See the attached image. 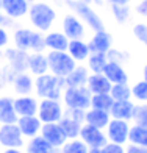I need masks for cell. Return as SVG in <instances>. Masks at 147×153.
Returning <instances> with one entry per match:
<instances>
[{
	"instance_id": "40",
	"label": "cell",
	"mask_w": 147,
	"mask_h": 153,
	"mask_svg": "<svg viewBox=\"0 0 147 153\" xmlns=\"http://www.w3.org/2000/svg\"><path fill=\"white\" fill-rule=\"evenodd\" d=\"M102 153H125V149H124V145H119V144H114V142H108L102 149Z\"/></svg>"
},
{
	"instance_id": "11",
	"label": "cell",
	"mask_w": 147,
	"mask_h": 153,
	"mask_svg": "<svg viewBox=\"0 0 147 153\" xmlns=\"http://www.w3.org/2000/svg\"><path fill=\"white\" fill-rule=\"evenodd\" d=\"M41 136H43L46 141L50 142L55 149H61L67 141V136H66L64 131H63L61 125L58 122L43 123V127H41Z\"/></svg>"
},
{
	"instance_id": "3",
	"label": "cell",
	"mask_w": 147,
	"mask_h": 153,
	"mask_svg": "<svg viewBox=\"0 0 147 153\" xmlns=\"http://www.w3.org/2000/svg\"><path fill=\"white\" fill-rule=\"evenodd\" d=\"M14 42L19 50H34V53H41L46 48V41L39 33H34L31 30H17L14 34Z\"/></svg>"
},
{
	"instance_id": "43",
	"label": "cell",
	"mask_w": 147,
	"mask_h": 153,
	"mask_svg": "<svg viewBox=\"0 0 147 153\" xmlns=\"http://www.w3.org/2000/svg\"><path fill=\"white\" fill-rule=\"evenodd\" d=\"M136 11L139 13V14H143V16H147V0H143V2L138 5Z\"/></svg>"
},
{
	"instance_id": "21",
	"label": "cell",
	"mask_w": 147,
	"mask_h": 153,
	"mask_svg": "<svg viewBox=\"0 0 147 153\" xmlns=\"http://www.w3.org/2000/svg\"><path fill=\"white\" fill-rule=\"evenodd\" d=\"M103 75L107 76L113 85H117V83H127V80H128V76H127V74H125V71L122 69V66L117 64V62H111V61H108L107 67L103 69Z\"/></svg>"
},
{
	"instance_id": "48",
	"label": "cell",
	"mask_w": 147,
	"mask_h": 153,
	"mask_svg": "<svg viewBox=\"0 0 147 153\" xmlns=\"http://www.w3.org/2000/svg\"><path fill=\"white\" fill-rule=\"evenodd\" d=\"M88 153H102V149H89Z\"/></svg>"
},
{
	"instance_id": "14",
	"label": "cell",
	"mask_w": 147,
	"mask_h": 153,
	"mask_svg": "<svg viewBox=\"0 0 147 153\" xmlns=\"http://www.w3.org/2000/svg\"><path fill=\"white\" fill-rule=\"evenodd\" d=\"M39 108V103L28 95H22L14 100V109L19 117L22 116H36Z\"/></svg>"
},
{
	"instance_id": "44",
	"label": "cell",
	"mask_w": 147,
	"mask_h": 153,
	"mask_svg": "<svg viewBox=\"0 0 147 153\" xmlns=\"http://www.w3.org/2000/svg\"><path fill=\"white\" fill-rule=\"evenodd\" d=\"M6 42H8V34H6V31L0 27V48H2Z\"/></svg>"
},
{
	"instance_id": "25",
	"label": "cell",
	"mask_w": 147,
	"mask_h": 153,
	"mask_svg": "<svg viewBox=\"0 0 147 153\" xmlns=\"http://www.w3.org/2000/svg\"><path fill=\"white\" fill-rule=\"evenodd\" d=\"M58 123L61 125V128L66 133L67 139H77V137H80V130H81V125L83 123L77 122V120L71 119V117H67L64 114H63V117L60 119Z\"/></svg>"
},
{
	"instance_id": "17",
	"label": "cell",
	"mask_w": 147,
	"mask_h": 153,
	"mask_svg": "<svg viewBox=\"0 0 147 153\" xmlns=\"http://www.w3.org/2000/svg\"><path fill=\"white\" fill-rule=\"evenodd\" d=\"M19 116L14 109V100L10 97L0 99V123H16Z\"/></svg>"
},
{
	"instance_id": "38",
	"label": "cell",
	"mask_w": 147,
	"mask_h": 153,
	"mask_svg": "<svg viewBox=\"0 0 147 153\" xmlns=\"http://www.w3.org/2000/svg\"><path fill=\"white\" fill-rule=\"evenodd\" d=\"M64 116H67V117H71V119L83 123V122H85L86 111H85V109H78V108H67V111L64 113Z\"/></svg>"
},
{
	"instance_id": "23",
	"label": "cell",
	"mask_w": 147,
	"mask_h": 153,
	"mask_svg": "<svg viewBox=\"0 0 147 153\" xmlns=\"http://www.w3.org/2000/svg\"><path fill=\"white\" fill-rule=\"evenodd\" d=\"M46 47L57 52H66L69 47V38L64 33H49L46 36Z\"/></svg>"
},
{
	"instance_id": "6",
	"label": "cell",
	"mask_w": 147,
	"mask_h": 153,
	"mask_svg": "<svg viewBox=\"0 0 147 153\" xmlns=\"http://www.w3.org/2000/svg\"><path fill=\"white\" fill-rule=\"evenodd\" d=\"M91 97H93V92L85 86L67 88L64 92V103L67 108L88 109L91 108Z\"/></svg>"
},
{
	"instance_id": "47",
	"label": "cell",
	"mask_w": 147,
	"mask_h": 153,
	"mask_svg": "<svg viewBox=\"0 0 147 153\" xmlns=\"http://www.w3.org/2000/svg\"><path fill=\"white\" fill-rule=\"evenodd\" d=\"M5 153H24L22 150H19V149H6ZM27 153V152H25Z\"/></svg>"
},
{
	"instance_id": "19",
	"label": "cell",
	"mask_w": 147,
	"mask_h": 153,
	"mask_svg": "<svg viewBox=\"0 0 147 153\" xmlns=\"http://www.w3.org/2000/svg\"><path fill=\"white\" fill-rule=\"evenodd\" d=\"M88 89L93 94H110L111 81L103 74H93L88 76Z\"/></svg>"
},
{
	"instance_id": "8",
	"label": "cell",
	"mask_w": 147,
	"mask_h": 153,
	"mask_svg": "<svg viewBox=\"0 0 147 153\" xmlns=\"http://www.w3.org/2000/svg\"><path fill=\"white\" fill-rule=\"evenodd\" d=\"M80 139L89 149H103L108 144V137L100 128H96L93 125L83 123L80 130Z\"/></svg>"
},
{
	"instance_id": "36",
	"label": "cell",
	"mask_w": 147,
	"mask_h": 153,
	"mask_svg": "<svg viewBox=\"0 0 147 153\" xmlns=\"http://www.w3.org/2000/svg\"><path fill=\"white\" fill-rule=\"evenodd\" d=\"M111 10H113V14H114V17L117 19L119 24H124V22H127V20H128L130 10H128L127 5H114V3H113Z\"/></svg>"
},
{
	"instance_id": "30",
	"label": "cell",
	"mask_w": 147,
	"mask_h": 153,
	"mask_svg": "<svg viewBox=\"0 0 147 153\" xmlns=\"http://www.w3.org/2000/svg\"><path fill=\"white\" fill-rule=\"evenodd\" d=\"M128 142L147 147V128H143V127H139V125H133V127H130Z\"/></svg>"
},
{
	"instance_id": "15",
	"label": "cell",
	"mask_w": 147,
	"mask_h": 153,
	"mask_svg": "<svg viewBox=\"0 0 147 153\" xmlns=\"http://www.w3.org/2000/svg\"><path fill=\"white\" fill-rule=\"evenodd\" d=\"M8 17H22L28 13V2L27 0H2L0 6Z\"/></svg>"
},
{
	"instance_id": "1",
	"label": "cell",
	"mask_w": 147,
	"mask_h": 153,
	"mask_svg": "<svg viewBox=\"0 0 147 153\" xmlns=\"http://www.w3.org/2000/svg\"><path fill=\"white\" fill-rule=\"evenodd\" d=\"M64 86V80L57 75H39L36 80V92L43 99L58 100L61 97V88Z\"/></svg>"
},
{
	"instance_id": "13",
	"label": "cell",
	"mask_w": 147,
	"mask_h": 153,
	"mask_svg": "<svg viewBox=\"0 0 147 153\" xmlns=\"http://www.w3.org/2000/svg\"><path fill=\"white\" fill-rule=\"evenodd\" d=\"M133 111H135V105L130 100H117L113 103V106L110 109V116L113 119L119 120H131L133 119Z\"/></svg>"
},
{
	"instance_id": "50",
	"label": "cell",
	"mask_w": 147,
	"mask_h": 153,
	"mask_svg": "<svg viewBox=\"0 0 147 153\" xmlns=\"http://www.w3.org/2000/svg\"><path fill=\"white\" fill-rule=\"evenodd\" d=\"M27 2H28V3H30V2H34V0H27Z\"/></svg>"
},
{
	"instance_id": "10",
	"label": "cell",
	"mask_w": 147,
	"mask_h": 153,
	"mask_svg": "<svg viewBox=\"0 0 147 153\" xmlns=\"http://www.w3.org/2000/svg\"><path fill=\"white\" fill-rule=\"evenodd\" d=\"M128 133H130V125L127 120H119V119H111L108 127H107V137L108 142H114L119 145H124L128 141Z\"/></svg>"
},
{
	"instance_id": "20",
	"label": "cell",
	"mask_w": 147,
	"mask_h": 153,
	"mask_svg": "<svg viewBox=\"0 0 147 153\" xmlns=\"http://www.w3.org/2000/svg\"><path fill=\"white\" fill-rule=\"evenodd\" d=\"M63 30H64V34L71 39H81L85 31H83V25L75 16H66L64 20H63Z\"/></svg>"
},
{
	"instance_id": "24",
	"label": "cell",
	"mask_w": 147,
	"mask_h": 153,
	"mask_svg": "<svg viewBox=\"0 0 147 153\" xmlns=\"http://www.w3.org/2000/svg\"><path fill=\"white\" fill-rule=\"evenodd\" d=\"M88 72H86V67H75L74 71L69 74L64 83L67 85V88H77V86H85L88 83Z\"/></svg>"
},
{
	"instance_id": "31",
	"label": "cell",
	"mask_w": 147,
	"mask_h": 153,
	"mask_svg": "<svg viewBox=\"0 0 147 153\" xmlns=\"http://www.w3.org/2000/svg\"><path fill=\"white\" fill-rule=\"evenodd\" d=\"M88 152L89 147L80 137H77V139H67L66 144L61 147L60 153H88Z\"/></svg>"
},
{
	"instance_id": "7",
	"label": "cell",
	"mask_w": 147,
	"mask_h": 153,
	"mask_svg": "<svg viewBox=\"0 0 147 153\" xmlns=\"http://www.w3.org/2000/svg\"><path fill=\"white\" fill-rule=\"evenodd\" d=\"M0 145L5 149H20L24 145V136L17 123H3L0 127Z\"/></svg>"
},
{
	"instance_id": "37",
	"label": "cell",
	"mask_w": 147,
	"mask_h": 153,
	"mask_svg": "<svg viewBox=\"0 0 147 153\" xmlns=\"http://www.w3.org/2000/svg\"><path fill=\"white\" fill-rule=\"evenodd\" d=\"M131 95L139 102H147V81L136 83L131 89Z\"/></svg>"
},
{
	"instance_id": "29",
	"label": "cell",
	"mask_w": 147,
	"mask_h": 153,
	"mask_svg": "<svg viewBox=\"0 0 147 153\" xmlns=\"http://www.w3.org/2000/svg\"><path fill=\"white\" fill-rule=\"evenodd\" d=\"M113 103L114 100L110 94H93V97H91V108H96V109H102L110 113Z\"/></svg>"
},
{
	"instance_id": "39",
	"label": "cell",
	"mask_w": 147,
	"mask_h": 153,
	"mask_svg": "<svg viewBox=\"0 0 147 153\" xmlns=\"http://www.w3.org/2000/svg\"><path fill=\"white\" fill-rule=\"evenodd\" d=\"M133 33H135V36H136L139 41H143V42L146 44V47H147V25L138 24L135 28H133Z\"/></svg>"
},
{
	"instance_id": "26",
	"label": "cell",
	"mask_w": 147,
	"mask_h": 153,
	"mask_svg": "<svg viewBox=\"0 0 147 153\" xmlns=\"http://www.w3.org/2000/svg\"><path fill=\"white\" fill-rule=\"evenodd\" d=\"M28 67L30 71L34 74V75H44L49 69V62H47V56L41 53H33L28 56Z\"/></svg>"
},
{
	"instance_id": "2",
	"label": "cell",
	"mask_w": 147,
	"mask_h": 153,
	"mask_svg": "<svg viewBox=\"0 0 147 153\" xmlns=\"http://www.w3.org/2000/svg\"><path fill=\"white\" fill-rule=\"evenodd\" d=\"M47 62H49V67L52 69L53 75L61 76V78H66L75 69V59L66 52L52 50L47 55Z\"/></svg>"
},
{
	"instance_id": "32",
	"label": "cell",
	"mask_w": 147,
	"mask_h": 153,
	"mask_svg": "<svg viewBox=\"0 0 147 153\" xmlns=\"http://www.w3.org/2000/svg\"><path fill=\"white\" fill-rule=\"evenodd\" d=\"M108 64V58L105 53H93L89 56V69L94 74H103V69Z\"/></svg>"
},
{
	"instance_id": "51",
	"label": "cell",
	"mask_w": 147,
	"mask_h": 153,
	"mask_svg": "<svg viewBox=\"0 0 147 153\" xmlns=\"http://www.w3.org/2000/svg\"><path fill=\"white\" fill-rule=\"evenodd\" d=\"M0 147H2V145H0Z\"/></svg>"
},
{
	"instance_id": "22",
	"label": "cell",
	"mask_w": 147,
	"mask_h": 153,
	"mask_svg": "<svg viewBox=\"0 0 147 153\" xmlns=\"http://www.w3.org/2000/svg\"><path fill=\"white\" fill-rule=\"evenodd\" d=\"M27 153H57V149L39 134L30 137L28 144H27Z\"/></svg>"
},
{
	"instance_id": "41",
	"label": "cell",
	"mask_w": 147,
	"mask_h": 153,
	"mask_svg": "<svg viewBox=\"0 0 147 153\" xmlns=\"http://www.w3.org/2000/svg\"><path fill=\"white\" fill-rule=\"evenodd\" d=\"M125 59V56L121 53V52H117V50H108V61L111 62H117V64H121V62Z\"/></svg>"
},
{
	"instance_id": "16",
	"label": "cell",
	"mask_w": 147,
	"mask_h": 153,
	"mask_svg": "<svg viewBox=\"0 0 147 153\" xmlns=\"http://www.w3.org/2000/svg\"><path fill=\"white\" fill-rule=\"evenodd\" d=\"M111 42H113V39H111V36L105 31H96L94 38L91 39L89 42V52L93 53H108V50L111 48Z\"/></svg>"
},
{
	"instance_id": "28",
	"label": "cell",
	"mask_w": 147,
	"mask_h": 153,
	"mask_svg": "<svg viewBox=\"0 0 147 153\" xmlns=\"http://www.w3.org/2000/svg\"><path fill=\"white\" fill-rule=\"evenodd\" d=\"M6 55H8V59L13 66H14L16 71H24L25 67H28V56L30 55H27L24 50H19V48H16V50H8L6 52Z\"/></svg>"
},
{
	"instance_id": "27",
	"label": "cell",
	"mask_w": 147,
	"mask_h": 153,
	"mask_svg": "<svg viewBox=\"0 0 147 153\" xmlns=\"http://www.w3.org/2000/svg\"><path fill=\"white\" fill-rule=\"evenodd\" d=\"M69 55L75 59V61H83L86 59V56H89V47L81 42L80 39H74V41H69Z\"/></svg>"
},
{
	"instance_id": "46",
	"label": "cell",
	"mask_w": 147,
	"mask_h": 153,
	"mask_svg": "<svg viewBox=\"0 0 147 153\" xmlns=\"http://www.w3.org/2000/svg\"><path fill=\"white\" fill-rule=\"evenodd\" d=\"M111 3H114V5H127L130 0H110Z\"/></svg>"
},
{
	"instance_id": "35",
	"label": "cell",
	"mask_w": 147,
	"mask_h": 153,
	"mask_svg": "<svg viewBox=\"0 0 147 153\" xmlns=\"http://www.w3.org/2000/svg\"><path fill=\"white\" fill-rule=\"evenodd\" d=\"M133 122L135 125H139L143 128H147V103L143 105H136L135 111H133Z\"/></svg>"
},
{
	"instance_id": "12",
	"label": "cell",
	"mask_w": 147,
	"mask_h": 153,
	"mask_svg": "<svg viewBox=\"0 0 147 153\" xmlns=\"http://www.w3.org/2000/svg\"><path fill=\"white\" fill-rule=\"evenodd\" d=\"M16 123H17L22 136H25V137L38 136V133H41V127H43V122L36 116H22L17 119Z\"/></svg>"
},
{
	"instance_id": "34",
	"label": "cell",
	"mask_w": 147,
	"mask_h": 153,
	"mask_svg": "<svg viewBox=\"0 0 147 153\" xmlns=\"http://www.w3.org/2000/svg\"><path fill=\"white\" fill-rule=\"evenodd\" d=\"M14 89L19 94H30L31 89H33V81L28 75L25 74H19L16 78H14Z\"/></svg>"
},
{
	"instance_id": "5",
	"label": "cell",
	"mask_w": 147,
	"mask_h": 153,
	"mask_svg": "<svg viewBox=\"0 0 147 153\" xmlns=\"http://www.w3.org/2000/svg\"><path fill=\"white\" fill-rule=\"evenodd\" d=\"M66 3L69 5V8L74 10L81 19H85V22H86L94 31H102V30H105L102 19L99 17V14H97V13L91 8L88 3L78 2V0H66Z\"/></svg>"
},
{
	"instance_id": "33",
	"label": "cell",
	"mask_w": 147,
	"mask_h": 153,
	"mask_svg": "<svg viewBox=\"0 0 147 153\" xmlns=\"http://www.w3.org/2000/svg\"><path fill=\"white\" fill-rule=\"evenodd\" d=\"M110 95L113 97V100H130L131 97V89L127 86V83H117V85L111 86Z\"/></svg>"
},
{
	"instance_id": "45",
	"label": "cell",
	"mask_w": 147,
	"mask_h": 153,
	"mask_svg": "<svg viewBox=\"0 0 147 153\" xmlns=\"http://www.w3.org/2000/svg\"><path fill=\"white\" fill-rule=\"evenodd\" d=\"M11 24V20L8 19V16L3 14L2 11H0V27H3V25H10Z\"/></svg>"
},
{
	"instance_id": "18",
	"label": "cell",
	"mask_w": 147,
	"mask_h": 153,
	"mask_svg": "<svg viewBox=\"0 0 147 153\" xmlns=\"http://www.w3.org/2000/svg\"><path fill=\"white\" fill-rule=\"evenodd\" d=\"M110 113L108 111H102V109H96V108H91L86 111V116H85V122L88 125H93L96 128H107L108 123H110Z\"/></svg>"
},
{
	"instance_id": "4",
	"label": "cell",
	"mask_w": 147,
	"mask_h": 153,
	"mask_svg": "<svg viewBox=\"0 0 147 153\" xmlns=\"http://www.w3.org/2000/svg\"><path fill=\"white\" fill-rule=\"evenodd\" d=\"M30 20L36 28L47 31L52 27L53 20H55V11L53 8H50L47 3H34L33 6H30Z\"/></svg>"
},
{
	"instance_id": "49",
	"label": "cell",
	"mask_w": 147,
	"mask_h": 153,
	"mask_svg": "<svg viewBox=\"0 0 147 153\" xmlns=\"http://www.w3.org/2000/svg\"><path fill=\"white\" fill-rule=\"evenodd\" d=\"M144 81H147V64L144 67Z\"/></svg>"
},
{
	"instance_id": "42",
	"label": "cell",
	"mask_w": 147,
	"mask_h": 153,
	"mask_svg": "<svg viewBox=\"0 0 147 153\" xmlns=\"http://www.w3.org/2000/svg\"><path fill=\"white\" fill-rule=\"evenodd\" d=\"M125 153H147V147L130 144V145H127V149H125Z\"/></svg>"
},
{
	"instance_id": "9",
	"label": "cell",
	"mask_w": 147,
	"mask_h": 153,
	"mask_svg": "<svg viewBox=\"0 0 147 153\" xmlns=\"http://www.w3.org/2000/svg\"><path fill=\"white\" fill-rule=\"evenodd\" d=\"M63 109L58 100H50V99H44L39 103L38 108V117L43 123H52V122H60L63 117Z\"/></svg>"
}]
</instances>
